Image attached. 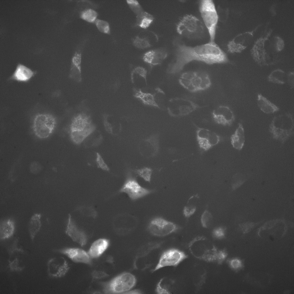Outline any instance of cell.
<instances>
[{
    "label": "cell",
    "mask_w": 294,
    "mask_h": 294,
    "mask_svg": "<svg viewBox=\"0 0 294 294\" xmlns=\"http://www.w3.org/2000/svg\"><path fill=\"white\" fill-rule=\"evenodd\" d=\"M193 61L209 65L229 62L226 54L214 41L194 47L180 44L177 47L175 59L168 71L173 74L179 73L187 64Z\"/></svg>",
    "instance_id": "obj_1"
},
{
    "label": "cell",
    "mask_w": 294,
    "mask_h": 294,
    "mask_svg": "<svg viewBox=\"0 0 294 294\" xmlns=\"http://www.w3.org/2000/svg\"><path fill=\"white\" fill-rule=\"evenodd\" d=\"M188 247L195 258L208 262L221 264L227 256L225 250L218 249L210 240L203 236L194 238L188 243Z\"/></svg>",
    "instance_id": "obj_2"
},
{
    "label": "cell",
    "mask_w": 294,
    "mask_h": 294,
    "mask_svg": "<svg viewBox=\"0 0 294 294\" xmlns=\"http://www.w3.org/2000/svg\"><path fill=\"white\" fill-rule=\"evenodd\" d=\"M178 81L183 88L192 93L206 90L210 87L212 84L208 74L202 71L183 72L180 76Z\"/></svg>",
    "instance_id": "obj_3"
},
{
    "label": "cell",
    "mask_w": 294,
    "mask_h": 294,
    "mask_svg": "<svg viewBox=\"0 0 294 294\" xmlns=\"http://www.w3.org/2000/svg\"><path fill=\"white\" fill-rule=\"evenodd\" d=\"M293 115L285 113L275 116L269 125V130L273 139L283 144L294 134Z\"/></svg>",
    "instance_id": "obj_4"
},
{
    "label": "cell",
    "mask_w": 294,
    "mask_h": 294,
    "mask_svg": "<svg viewBox=\"0 0 294 294\" xmlns=\"http://www.w3.org/2000/svg\"><path fill=\"white\" fill-rule=\"evenodd\" d=\"M133 92L134 96L144 104L162 110L167 109L165 94L160 88H149L146 87L139 89L135 88L133 89Z\"/></svg>",
    "instance_id": "obj_5"
},
{
    "label": "cell",
    "mask_w": 294,
    "mask_h": 294,
    "mask_svg": "<svg viewBox=\"0 0 294 294\" xmlns=\"http://www.w3.org/2000/svg\"><path fill=\"white\" fill-rule=\"evenodd\" d=\"M176 28L179 34L190 38H200L205 32L204 24L202 22L190 14L183 16L177 23Z\"/></svg>",
    "instance_id": "obj_6"
},
{
    "label": "cell",
    "mask_w": 294,
    "mask_h": 294,
    "mask_svg": "<svg viewBox=\"0 0 294 294\" xmlns=\"http://www.w3.org/2000/svg\"><path fill=\"white\" fill-rule=\"evenodd\" d=\"M266 32V35L260 36L256 41L250 51L254 60L261 66L274 65L277 63L279 61V58L273 56L270 54V53L274 56L278 57V56L272 54V53L273 54L274 53L269 49L270 48V47H269V44L268 46H266L269 38L267 41L266 47L265 46L268 32Z\"/></svg>",
    "instance_id": "obj_7"
},
{
    "label": "cell",
    "mask_w": 294,
    "mask_h": 294,
    "mask_svg": "<svg viewBox=\"0 0 294 294\" xmlns=\"http://www.w3.org/2000/svg\"><path fill=\"white\" fill-rule=\"evenodd\" d=\"M199 9L204 25L208 30L210 41H214L218 19L214 4L212 0L201 1Z\"/></svg>",
    "instance_id": "obj_8"
},
{
    "label": "cell",
    "mask_w": 294,
    "mask_h": 294,
    "mask_svg": "<svg viewBox=\"0 0 294 294\" xmlns=\"http://www.w3.org/2000/svg\"><path fill=\"white\" fill-rule=\"evenodd\" d=\"M136 283L135 277L130 273L125 272L101 284L105 293H124L131 289Z\"/></svg>",
    "instance_id": "obj_9"
},
{
    "label": "cell",
    "mask_w": 294,
    "mask_h": 294,
    "mask_svg": "<svg viewBox=\"0 0 294 294\" xmlns=\"http://www.w3.org/2000/svg\"><path fill=\"white\" fill-rule=\"evenodd\" d=\"M56 121L52 115L47 113H40L34 117L32 129L35 135L40 139H46L50 136L54 130Z\"/></svg>",
    "instance_id": "obj_10"
},
{
    "label": "cell",
    "mask_w": 294,
    "mask_h": 294,
    "mask_svg": "<svg viewBox=\"0 0 294 294\" xmlns=\"http://www.w3.org/2000/svg\"><path fill=\"white\" fill-rule=\"evenodd\" d=\"M201 107L200 106L192 100L179 97L171 98L167 106L169 115L174 117L188 115Z\"/></svg>",
    "instance_id": "obj_11"
},
{
    "label": "cell",
    "mask_w": 294,
    "mask_h": 294,
    "mask_svg": "<svg viewBox=\"0 0 294 294\" xmlns=\"http://www.w3.org/2000/svg\"><path fill=\"white\" fill-rule=\"evenodd\" d=\"M195 126L197 141L201 151H208L224 140L223 137L213 131Z\"/></svg>",
    "instance_id": "obj_12"
},
{
    "label": "cell",
    "mask_w": 294,
    "mask_h": 294,
    "mask_svg": "<svg viewBox=\"0 0 294 294\" xmlns=\"http://www.w3.org/2000/svg\"><path fill=\"white\" fill-rule=\"evenodd\" d=\"M179 228V227L174 223L160 217L151 219L148 227L150 233L158 236L167 235L176 231Z\"/></svg>",
    "instance_id": "obj_13"
},
{
    "label": "cell",
    "mask_w": 294,
    "mask_h": 294,
    "mask_svg": "<svg viewBox=\"0 0 294 294\" xmlns=\"http://www.w3.org/2000/svg\"><path fill=\"white\" fill-rule=\"evenodd\" d=\"M153 191L142 186L134 178H128L119 191L126 194L130 198L134 201L143 197Z\"/></svg>",
    "instance_id": "obj_14"
},
{
    "label": "cell",
    "mask_w": 294,
    "mask_h": 294,
    "mask_svg": "<svg viewBox=\"0 0 294 294\" xmlns=\"http://www.w3.org/2000/svg\"><path fill=\"white\" fill-rule=\"evenodd\" d=\"M187 256L184 252L177 249L168 250L162 255L158 263L153 271L167 266H176Z\"/></svg>",
    "instance_id": "obj_15"
},
{
    "label": "cell",
    "mask_w": 294,
    "mask_h": 294,
    "mask_svg": "<svg viewBox=\"0 0 294 294\" xmlns=\"http://www.w3.org/2000/svg\"><path fill=\"white\" fill-rule=\"evenodd\" d=\"M258 27V26L252 31L241 33L235 36L227 44L228 51L231 53H239L245 49L251 43L254 32Z\"/></svg>",
    "instance_id": "obj_16"
},
{
    "label": "cell",
    "mask_w": 294,
    "mask_h": 294,
    "mask_svg": "<svg viewBox=\"0 0 294 294\" xmlns=\"http://www.w3.org/2000/svg\"><path fill=\"white\" fill-rule=\"evenodd\" d=\"M211 115L215 123L224 126H231L235 119L232 110L228 106L225 105L216 107L212 111Z\"/></svg>",
    "instance_id": "obj_17"
},
{
    "label": "cell",
    "mask_w": 294,
    "mask_h": 294,
    "mask_svg": "<svg viewBox=\"0 0 294 294\" xmlns=\"http://www.w3.org/2000/svg\"><path fill=\"white\" fill-rule=\"evenodd\" d=\"M47 271L49 276L53 277H60L64 276L69 267L65 259L62 257L53 258L47 263Z\"/></svg>",
    "instance_id": "obj_18"
},
{
    "label": "cell",
    "mask_w": 294,
    "mask_h": 294,
    "mask_svg": "<svg viewBox=\"0 0 294 294\" xmlns=\"http://www.w3.org/2000/svg\"><path fill=\"white\" fill-rule=\"evenodd\" d=\"M57 250L66 255L75 262L91 264L90 257L88 253L81 249L67 248Z\"/></svg>",
    "instance_id": "obj_19"
},
{
    "label": "cell",
    "mask_w": 294,
    "mask_h": 294,
    "mask_svg": "<svg viewBox=\"0 0 294 294\" xmlns=\"http://www.w3.org/2000/svg\"><path fill=\"white\" fill-rule=\"evenodd\" d=\"M65 232L74 241L81 246L86 244L87 240L86 235L83 231L78 228L69 214Z\"/></svg>",
    "instance_id": "obj_20"
},
{
    "label": "cell",
    "mask_w": 294,
    "mask_h": 294,
    "mask_svg": "<svg viewBox=\"0 0 294 294\" xmlns=\"http://www.w3.org/2000/svg\"><path fill=\"white\" fill-rule=\"evenodd\" d=\"M95 128L88 117L80 114L75 117L72 120L70 126V131H88L93 132L95 130Z\"/></svg>",
    "instance_id": "obj_21"
},
{
    "label": "cell",
    "mask_w": 294,
    "mask_h": 294,
    "mask_svg": "<svg viewBox=\"0 0 294 294\" xmlns=\"http://www.w3.org/2000/svg\"><path fill=\"white\" fill-rule=\"evenodd\" d=\"M167 53L165 48H160L149 51L143 55L142 59L151 66L160 64L167 57Z\"/></svg>",
    "instance_id": "obj_22"
},
{
    "label": "cell",
    "mask_w": 294,
    "mask_h": 294,
    "mask_svg": "<svg viewBox=\"0 0 294 294\" xmlns=\"http://www.w3.org/2000/svg\"><path fill=\"white\" fill-rule=\"evenodd\" d=\"M130 75L131 81L135 88L142 89L147 87V71L145 68L136 67L131 70Z\"/></svg>",
    "instance_id": "obj_23"
},
{
    "label": "cell",
    "mask_w": 294,
    "mask_h": 294,
    "mask_svg": "<svg viewBox=\"0 0 294 294\" xmlns=\"http://www.w3.org/2000/svg\"><path fill=\"white\" fill-rule=\"evenodd\" d=\"M35 72L22 64H19L11 77V79L17 81L26 82L34 75Z\"/></svg>",
    "instance_id": "obj_24"
},
{
    "label": "cell",
    "mask_w": 294,
    "mask_h": 294,
    "mask_svg": "<svg viewBox=\"0 0 294 294\" xmlns=\"http://www.w3.org/2000/svg\"><path fill=\"white\" fill-rule=\"evenodd\" d=\"M109 244V241L107 239H98L93 243L88 253L91 258L98 257L107 249Z\"/></svg>",
    "instance_id": "obj_25"
},
{
    "label": "cell",
    "mask_w": 294,
    "mask_h": 294,
    "mask_svg": "<svg viewBox=\"0 0 294 294\" xmlns=\"http://www.w3.org/2000/svg\"><path fill=\"white\" fill-rule=\"evenodd\" d=\"M230 140L233 148L239 150L242 148L245 142V136L244 129L241 123H238V127L234 133L231 136Z\"/></svg>",
    "instance_id": "obj_26"
},
{
    "label": "cell",
    "mask_w": 294,
    "mask_h": 294,
    "mask_svg": "<svg viewBox=\"0 0 294 294\" xmlns=\"http://www.w3.org/2000/svg\"><path fill=\"white\" fill-rule=\"evenodd\" d=\"M257 104L260 110L266 114L273 113L279 110L277 106L260 94H258Z\"/></svg>",
    "instance_id": "obj_27"
},
{
    "label": "cell",
    "mask_w": 294,
    "mask_h": 294,
    "mask_svg": "<svg viewBox=\"0 0 294 294\" xmlns=\"http://www.w3.org/2000/svg\"><path fill=\"white\" fill-rule=\"evenodd\" d=\"M15 230L14 223L11 219L2 220L0 225V239L4 240L11 237L13 234Z\"/></svg>",
    "instance_id": "obj_28"
},
{
    "label": "cell",
    "mask_w": 294,
    "mask_h": 294,
    "mask_svg": "<svg viewBox=\"0 0 294 294\" xmlns=\"http://www.w3.org/2000/svg\"><path fill=\"white\" fill-rule=\"evenodd\" d=\"M153 16L144 10L136 15V24L143 29L148 28L154 21Z\"/></svg>",
    "instance_id": "obj_29"
},
{
    "label": "cell",
    "mask_w": 294,
    "mask_h": 294,
    "mask_svg": "<svg viewBox=\"0 0 294 294\" xmlns=\"http://www.w3.org/2000/svg\"><path fill=\"white\" fill-rule=\"evenodd\" d=\"M41 215L36 213L31 217L28 225V230L31 239L32 241L40 229L41 226L40 221Z\"/></svg>",
    "instance_id": "obj_30"
},
{
    "label": "cell",
    "mask_w": 294,
    "mask_h": 294,
    "mask_svg": "<svg viewBox=\"0 0 294 294\" xmlns=\"http://www.w3.org/2000/svg\"><path fill=\"white\" fill-rule=\"evenodd\" d=\"M199 199L198 194L193 195L189 199L183 210V214L185 217L189 218L195 213Z\"/></svg>",
    "instance_id": "obj_31"
},
{
    "label": "cell",
    "mask_w": 294,
    "mask_h": 294,
    "mask_svg": "<svg viewBox=\"0 0 294 294\" xmlns=\"http://www.w3.org/2000/svg\"><path fill=\"white\" fill-rule=\"evenodd\" d=\"M287 74L280 69H275L271 72L268 77V81L271 83L283 84L287 80Z\"/></svg>",
    "instance_id": "obj_32"
},
{
    "label": "cell",
    "mask_w": 294,
    "mask_h": 294,
    "mask_svg": "<svg viewBox=\"0 0 294 294\" xmlns=\"http://www.w3.org/2000/svg\"><path fill=\"white\" fill-rule=\"evenodd\" d=\"M148 35L142 36L139 35L136 36L132 40L133 45L136 48L144 49L151 47L152 44L151 42V38Z\"/></svg>",
    "instance_id": "obj_33"
},
{
    "label": "cell",
    "mask_w": 294,
    "mask_h": 294,
    "mask_svg": "<svg viewBox=\"0 0 294 294\" xmlns=\"http://www.w3.org/2000/svg\"><path fill=\"white\" fill-rule=\"evenodd\" d=\"M145 150H147V153L149 152V156H153L156 154L158 150V140L155 137H151L145 140Z\"/></svg>",
    "instance_id": "obj_34"
},
{
    "label": "cell",
    "mask_w": 294,
    "mask_h": 294,
    "mask_svg": "<svg viewBox=\"0 0 294 294\" xmlns=\"http://www.w3.org/2000/svg\"><path fill=\"white\" fill-rule=\"evenodd\" d=\"M91 133L88 131H70V136L75 143L79 144Z\"/></svg>",
    "instance_id": "obj_35"
},
{
    "label": "cell",
    "mask_w": 294,
    "mask_h": 294,
    "mask_svg": "<svg viewBox=\"0 0 294 294\" xmlns=\"http://www.w3.org/2000/svg\"><path fill=\"white\" fill-rule=\"evenodd\" d=\"M98 16V13L95 10L87 9L82 11L80 15V17L83 20L90 23H93L95 21Z\"/></svg>",
    "instance_id": "obj_36"
},
{
    "label": "cell",
    "mask_w": 294,
    "mask_h": 294,
    "mask_svg": "<svg viewBox=\"0 0 294 294\" xmlns=\"http://www.w3.org/2000/svg\"><path fill=\"white\" fill-rule=\"evenodd\" d=\"M196 273L194 277V284L196 287L199 288L201 287L205 282L206 273L205 270L202 269L200 271L198 270Z\"/></svg>",
    "instance_id": "obj_37"
},
{
    "label": "cell",
    "mask_w": 294,
    "mask_h": 294,
    "mask_svg": "<svg viewBox=\"0 0 294 294\" xmlns=\"http://www.w3.org/2000/svg\"><path fill=\"white\" fill-rule=\"evenodd\" d=\"M213 219L211 213L208 210H205L201 216V222L202 226L205 228H208L212 225Z\"/></svg>",
    "instance_id": "obj_38"
},
{
    "label": "cell",
    "mask_w": 294,
    "mask_h": 294,
    "mask_svg": "<svg viewBox=\"0 0 294 294\" xmlns=\"http://www.w3.org/2000/svg\"><path fill=\"white\" fill-rule=\"evenodd\" d=\"M136 173L145 181L150 182L152 172L151 169L148 167H144L135 171Z\"/></svg>",
    "instance_id": "obj_39"
},
{
    "label": "cell",
    "mask_w": 294,
    "mask_h": 294,
    "mask_svg": "<svg viewBox=\"0 0 294 294\" xmlns=\"http://www.w3.org/2000/svg\"><path fill=\"white\" fill-rule=\"evenodd\" d=\"M95 22L97 28L100 32L106 34H110V30L109 24L107 22L97 19Z\"/></svg>",
    "instance_id": "obj_40"
},
{
    "label": "cell",
    "mask_w": 294,
    "mask_h": 294,
    "mask_svg": "<svg viewBox=\"0 0 294 294\" xmlns=\"http://www.w3.org/2000/svg\"><path fill=\"white\" fill-rule=\"evenodd\" d=\"M244 176L241 174H236L232 179L231 185L233 189L235 190L241 186L246 181Z\"/></svg>",
    "instance_id": "obj_41"
},
{
    "label": "cell",
    "mask_w": 294,
    "mask_h": 294,
    "mask_svg": "<svg viewBox=\"0 0 294 294\" xmlns=\"http://www.w3.org/2000/svg\"><path fill=\"white\" fill-rule=\"evenodd\" d=\"M227 262L231 268L236 271H238L243 267L242 260L238 258L230 259L228 260Z\"/></svg>",
    "instance_id": "obj_42"
},
{
    "label": "cell",
    "mask_w": 294,
    "mask_h": 294,
    "mask_svg": "<svg viewBox=\"0 0 294 294\" xmlns=\"http://www.w3.org/2000/svg\"><path fill=\"white\" fill-rule=\"evenodd\" d=\"M127 3L131 10L137 15L144 10L138 2L136 0H127Z\"/></svg>",
    "instance_id": "obj_43"
},
{
    "label": "cell",
    "mask_w": 294,
    "mask_h": 294,
    "mask_svg": "<svg viewBox=\"0 0 294 294\" xmlns=\"http://www.w3.org/2000/svg\"><path fill=\"white\" fill-rule=\"evenodd\" d=\"M226 229L223 227H218L214 229L212 232L213 236L217 239L223 238L225 235Z\"/></svg>",
    "instance_id": "obj_44"
},
{
    "label": "cell",
    "mask_w": 294,
    "mask_h": 294,
    "mask_svg": "<svg viewBox=\"0 0 294 294\" xmlns=\"http://www.w3.org/2000/svg\"><path fill=\"white\" fill-rule=\"evenodd\" d=\"M96 162L98 168L104 170L109 171V169L100 155L98 153H96Z\"/></svg>",
    "instance_id": "obj_45"
},
{
    "label": "cell",
    "mask_w": 294,
    "mask_h": 294,
    "mask_svg": "<svg viewBox=\"0 0 294 294\" xmlns=\"http://www.w3.org/2000/svg\"><path fill=\"white\" fill-rule=\"evenodd\" d=\"M276 41L275 47L276 51L278 53L282 51L284 48L285 44L284 41L279 36L274 37Z\"/></svg>",
    "instance_id": "obj_46"
},
{
    "label": "cell",
    "mask_w": 294,
    "mask_h": 294,
    "mask_svg": "<svg viewBox=\"0 0 294 294\" xmlns=\"http://www.w3.org/2000/svg\"><path fill=\"white\" fill-rule=\"evenodd\" d=\"M18 262V260L17 258L13 261L9 262V266L11 271H21L23 269L24 267L19 266Z\"/></svg>",
    "instance_id": "obj_47"
},
{
    "label": "cell",
    "mask_w": 294,
    "mask_h": 294,
    "mask_svg": "<svg viewBox=\"0 0 294 294\" xmlns=\"http://www.w3.org/2000/svg\"><path fill=\"white\" fill-rule=\"evenodd\" d=\"M92 276L94 278L100 279L107 277L109 275L103 271H94L92 273Z\"/></svg>",
    "instance_id": "obj_48"
},
{
    "label": "cell",
    "mask_w": 294,
    "mask_h": 294,
    "mask_svg": "<svg viewBox=\"0 0 294 294\" xmlns=\"http://www.w3.org/2000/svg\"><path fill=\"white\" fill-rule=\"evenodd\" d=\"M258 224V223H254L252 222H246L245 223L240 224V226L241 228L245 231L246 230H249L253 228L254 227Z\"/></svg>",
    "instance_id": "obj_49"
},
{
    "label": "cell",
    "mask_w": 294,
    "mask_h": 294,
    "mask_svg": "<svg viewBox=\"0 0 294 294\" xmlns=\"http://www.w3.org/2000/svg\"><path fill=\"white\" fill-rule=\"evenodd\" d=\"M289 85L292 88L294 87V73L293 71L289 72L287 75V80Z\"/></svg>",
    "instance_id": "obj_50"
},
{
    "label": "cell",
    "mask_w": 294,
    "mask_h": 294,
    "mask_svg": "<svg viewBox=\"0 0 294 294\" xmlns=\"http://www.w3.org/2000/svg\"><path fill=\"white\" fill-rule=\"evenodd\" d=\"M163 279H161L157 285L156 288V291L159 294H169L170 293L166 289L161 287V283Z\"/></svg>",
    "instance_id": "obj_51"
},
{
    "label": "cell",
    "mask_w": 294,
    "mask_h": 294,
    "mask_svg": "<svg viewBox=\"0 0 294 294\" xmlns=\"http://www.w3.org/2000/svg\"><path fill=\"white\" fill-rule=\"evenodd\" d=\"M104 123L105 128L106 130L109 133L112 134L113 127L107 121L106 119H104Z\"/></svg>",
    "instance_id": "obj_52"
},
{
    "label": "cell",
    "mask_w": 294,
    "mask_h": 294,
    "mask_svg": "<svg viewBox=\"0 0 294 294\" xmlns=\"http://www.w3.org/2000/svg\"><path fill=\"white\" fill-rule=\"evenodd\" d=\"M140 293L138 290H136L132 291H128V292H126L125 293H127V294H131H131H133H133H139V293Z\"/></svg>",
    "instance_id": "obj_53"
}]
</instances>
